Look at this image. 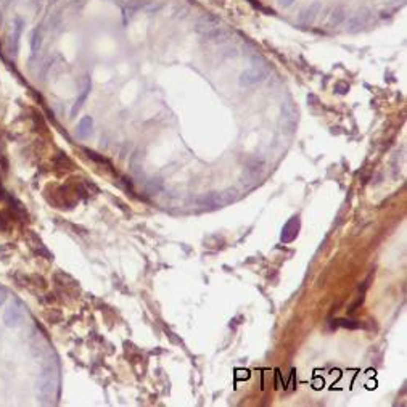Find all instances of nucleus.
Returning <instances> with one entry per match:
<instances>
[{
	"label": "nucleus",
	"instance_id": "1",
	"mask_svg": "<svg viewBox=\"0 0 407 407\" xmlns=\"http://www.w3.org/2000/svg\"><path fill=\"white\" fill-rule=\"evenodd\" d=\"M55 386H57V372L52 369V365H48V367H45L41 375L39 391H41V394L44 398H52Z\"/></svg>",
	"mask_w": 407,
	"mask_h": 407
},
{
	"label": "nucleus",
	"instance_id": "2",
	"mask_svg": "<svg viewBox=\"0 0 407 407\" xmlns=\"http://www.w3.org/2000/svg\"><path fill=\"white\" fill-rule=\"evenodd\" d=\"M266 76H267V71H264V69L251 68V69H246L245 73H242V76L238 79V84L242 85V87H251V85H254L258 82H263Z\"/></svg>",
	"mask_w": 407,
	"mask_h": 407
},
{
	"label": "nucleus",
	"instance_id": "3",
	"mask_svg": "<svg viewBox=\"0 0 407 407\" xmlns=\"http://www.w3.org/2000/svg\"><path fill=\"white\" fill-rule=\"evenodd\" d=\"M296 121H298V110L295 108L293 103H285L282 107V124L283 129L288 132H293L296 127Z\"/></svg>",
	"mask_w": 407,
	"mask_h": 407
},
{
	"label": "nucleus",
	"instance_id": "4",
	"mask_svg": "<svg viewBox=\"0 0 407 407\" xmlns=\"http://www.w3.org/2000/svg\"><path fill=\"white\" fill-rule=\"evenodd\" d=\"M21 320H23V311L19 309V304H12L5 309L3 322L8 329H16V327L21 325Z\"/></svg>",
	"mask_w": 407,
	"mask_h": 407
},
{
	"label": "nucleus",
	"instance_id": "5",
	"mask_svg": "<svg viewBox=\"0 0 407 407\" xmlns=\"http://www.w3.org/2000/svg\"><path fill=\"white\" fill-rule=\"evenodd\" d=\"M299 227H301V222H299V218L298 216H293L288 222L283 225L282 229V242L283 243H291L293 240L298 237V232H299Z\"/></svg>",
	"mask_w": 407,
	"mask_h": 407
},
{
	"label": "nucleus",
	"instance_id": "6",
	"mask_svg": "<svg viewBox=\"0 0 407 407\" xmlns=\"http://www.w3.org/2000/svg\"><path fill=\"white\" fill-rule=\"evenodd\" d=\"M92 127H94V119L90 116H84L78 124V130H76L78 137L82 139V140L89 139L90 134H92Z\"/></svg>",
	"mask_w": 407,
	"mask_h": 407
},
{
	"label": "nucleus",
	"instance_id": "7",
	"mask_svg": "<svg viewBox=\"0 0 407 407\" xmlns=\"http://www.w3.org/2000/svg\"><path fill=\"white\" fill-rule=\"evenodd\" d=\"M319 10H320V3L319 2H314L313 5H309V7L306 8L303 13H301V23H304V24L313 23V19L317 16Z\"/></svg>",
	"mask_w": 407,
	"mask_h": 407
},
{
	"label": "nucleus",
	"instance_id": "8",
	"mask_svg": "<svg viewBox=\"0 0 407 407\" xmlns=\"http://www.w3.org/2000/svg\"><path fill=\"white\" fill-rule=\"evenodd\" d=\"M90 89H92V84H90V81L87 79V82H85V87H84V90H82V94L79 95L78 100H76V103H74L73 108H71V118L76 116L78 111L81 110V107L84 105V102L87 100V95H89V92H90Z\"/></svg>",
	"mask_w": 407,
	"mask_h": 407
},
{
	"label": "nucleus",
	"instance_id": "9",
	"mask_svg": "<svg viewBox=\"0 0 407 407\" xmlns=\"http://www.w3.org/2000/svg\"><path fill=\"white\" fill-rule=\"evenodd\" d=\"M23 34V19L18 18L15 21V28H13V52L16 53L19 48V39H21Z\"/></svg>",
	"mask_w": 407,
	"mask_h": 407
},
{
	"label": "nucleus",
	"instance_id": "10",
	"mask_svg": "<svg viewBox=\"0 0 407 407\" xmlns=\"http://www.w3.org/2000/svg\"><path fill=\"white\" fill-rule=\"evenodd\" d=\"M344 19V10L343 8H336L333 13L330 15V19H329V24L331 28L338 26V24Z\"/></svg>",
	"mask_w": 407,
	"mask_h": 407
},
{
	"label": "nucleus",
	"instance_id": "11",
	"mask_svg": "<svg viewBox=\"0 0 407 407\" xmlns=\"http://www.w3.org/2000/svg\"><path fill=\"white\" fill-rule=\"evenodd\" d=\"M362 23H364V19L360 18V15H356L354 18L349 19V23H348V31H351V32L358 31V29H359L360 26H362Z\"/></svg>",
	"mask_w": 407,
	"mask_h": 407
},
{
	"label": "nucleus",
	"instance_id": "12",
	"mask_svg": "<svg viewBox=\"0 0 407 407\" xmlns=\"http://www.w3.org/2000/svg\"><path fill=\"white\" fill-rule=\"evenodd\" d=\"M39 47H41V32H39L37 29H34L32 34H31V48H32V53H36Z\"/></svg>",
	"mask_w": 407,
	"mask_h": 407
},
{
	"label": "nucleus",
	"instance_id": "13",
	"mask_svg": "<svg viewBox=\"0 0 407 407\" xmlns=\"http://www.w3.org/2000/svg\"><path fill=\"white\" fill-rule=\"evenodd\" d=\"M336 325H340V327H346V329H359V327H362L359 322H356L353 324V320H336Z\"/></svg>",
	"mask_w": 407,
	"mask_h": 407
},
{
	"label": "nucleus",
	"instance_id": "14",
	"mask_svg": "<svg viewBox=\"0 0 407 407\" xmlns=\"http://www.w3.org/2000/svg\"><path fill=\"white\" fill-rule=\"evenodd\" d=\"M5 299H7V291L5 290H0V306L5 303Z\"/></svg>",
	"mask_w": 407,
	"mask_h": 407
},
{
	"label": "nucleus",
	"instance_id": "15",
	"mask_svg": "<svg viewBox=\"0 0 407 407\" xmlns=\"http://www.w3.org/2000/svg\"><path fill=\"white\" fill-rule=\"evenodd\" d=\"M293 2L295 0H280V5H282V7H290Z\"/></svg>",
	"mask_w": 407,
	"mask_h": 407
},
{
	"label": "nucleus",
	"instance_id": "16",
	"mask_svg": "<svg viewBox=\"0 0 407 407\" xmlns=\"http://www.w3.org/2000/svg\"><path fill=\"white\" fill-rule=\"evenodd\" d=\"M2 193H3V188H2V185H0V197H2Z\"/></svg>",
	"mask_w": 407,
	"mask_h": 407
}]
</instances>
